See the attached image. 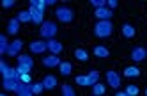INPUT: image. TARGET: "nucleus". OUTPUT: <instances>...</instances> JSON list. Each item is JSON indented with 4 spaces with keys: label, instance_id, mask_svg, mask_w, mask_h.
Masks as SVG:
<instances>
[{
    "label": "nucleus",
    "instance_id": "6e6552de",
    "mask_svg": "<svg viewBox=\"0 0 147 96\" xmlns=\"http://www.w3.org/2000/svg\"><path fill=\"white\" fill-rule=\"evenodd\" d=\"M94 16L98 18V21H110L113 18V11L108 7H101V9L94 11Z\"/></svg>",
    "mask_w": 147,
    "mask_h": 96
},
{
    "label": "nucleus",
    "instance_id": "b1692460",
    "mask_svg": "<svg viewBox=\"0 0 147 96\" xmlns=\"http://www.w3.org/2000/svg\"><path fill=\"white\" fill-rule=\"evenodd\" d=\"M87 78H89V85L92 87V85H96L99 82V71L98 69H90L89 75H87Z\"/></svg>",
    "mask_w": 147,
    "mask_h": 96
},
{
    "label": "nucleus",
    "instance_id": "412c9836",
    "mask_svg": "<svg viewBox=\"0 0 147 96\" xmlns=\"http://www.w3.org/2000/svg\"><path fill=\"white\" fill-rule=\"evenodd\" d=\"M59 71H60L62 77H69V75L73 73V64L69 61H62L60 66H59Z\"/></svg>",
    "mask_w": 147,
    "mask_h": 96
},
{
    "label": "nucleus",
    "instance_id": "9b49d317",
    "mask_svg": "<svg viewBox=\"0 0 147 96\" xmlns=\"http://www.w3.org/2000/svg\"><path fill=\"white\" fill-rule=\"evenodd\" d=\"M46 43H48V52L51 55H60V52L64 50V45H62L60 41H57V39H48Z\"/></svg>",
    "mask_w": 147,
    "mask_h": 96
},
{
    "label": "nucleus",
    "instance_id": "f257e3e1",
    "mask_svg": "<svg viewBox=\"0 0 147 96\" xmlns=\"http://www.w3.org/2000/svg\"><path fill=\"white\" fill-rule=\"evenodd\" d=\"M112 32H113V23L112 21H96V25H94V36L99 37V39L110 37Z\"/></svg>",
    "mask_w": 147,
    "mask_h": 96
},
{
    "label": "nucleus",
    "instance_id": "5701e85b",
    "mask_svg": "<svg viewBox=\"0 0 147 96\" xmlns=\"http://www.w3.org/2000/svg\"><path fill=\"white\" fill-rule=\"evenodd\" d=\"M75 59L80 61V62H87L89 61V52L83 50V48H76L75 50Z\"/></svg>",
    "mask_w": 147,
    "mask_h": 96
},
{
    "label": "nucleus",
    "instance_id": "1a4fd4ad",
    "mask_svg": "<svg viewBox=\"0 0 147 96\" xmlns=\"http://www.w3.org/2000/svg\"><path fill=\"white\" fill-rule=\"evenodd\" d=\"M41 62H43L45 68H59L62 61H60L59 55H51V53H50V55H45L43 59H41Z\"/></svg>",
    "mask_w": 147,
    "mask_h": 96
},
{
    "label": "nucleus",
    "instance_id": "4c0bfd02",
    "mask_svg": "<svg viewBox=\"0 0 147 96\" xmlns=\"http://www.w3.org/2000/svg\"><path fill=\"white\" fill-rule=\"evenodd\" d=\"M90 96H96V94H90Z\"/></svg>",
    "mask_w": 147,
    "mask_h": 96
},
{
    "label": "nucleus",
    "instance_id": "cd10ccee",
    "mask_svg": "<svg viewBox=\"0 0 147 96\" xmlns=\"http://www.w3.org/2000/svg\"><path fill=\"white\" fill-rule=\"evenodd\" d=\"M30 87H32V93L37 96V94H41L45 91V85H43V82H32L30 84Z\"/></svg>",
    "mask_w": 147,
    "mask_h": 96
},
{
    "label": "nucleus",
    "instance_id": "7c9ffc66",
    "mask_svg": "<svg viewBox=\"0 0 147 96\" xmlns=\"http://www.w3.org/2000/svg\"><path fill=\"white\" fill-rule=\"evenodd\" d=\"M92 7H96V9H101V7H107V0H92L90 2Z\"/></svg>",
    "mask_w": 147,
    "mask_h": 96
},
{
    "label": "nucleus",
    "instance_id": "c85d7f7f",
    "mask_svg": "<svg viewBox=\"0 0 147 96\" xmlns=\"http://www.w3.org/2000/svg\"><path fill=\"white\" fill-rule=\"evenodd\" d=\"M75 82L78 85H82V87H90L89 85V78H87V75H78V77L75 78Z\"/></svg>",
    "mask_w": 147,
    "mask_h": 96
},
{
    "label": "nucleus",
    "instance_id": "0eeeda50",
    "mask_svg": "<svg viewBox=\"0 0 147 96\" xmlns=\"http://www.w3.org/2000/svg\"><path fill=\"white\" fill-rule=\"evenodd\" d=\"M107 84L113 89H119L121 87V75L113 69H108L107 71Z\"/></svg>",
    "mask_w": 147,
    "mask_h": 96
},
{
    "label": "nucleus",
    "instance_id": "f3484780",
    "mask_svg": "<svg viewBox=\"0 0 147 96\" xmlns=\"http://www.w3.org/2000/svg\"><path fill=\"white\" fill-rule=\"evenodd\" d=\"M20 32V20L18 18H11L9 20V23H7V34L9 36H14Z\"/></svg>",
    "mask_w": 147,
    "mask_h": 96
},
{
    "label": "nucleus",
    "instance_id": "2eb2a0df",
    "mask_svg": "<svg viewBox=\"0 0 147 96\" xmlns=\"http://www.w3.org/2000/svg\"><path fill=\"white\" fill-rule=\"evenodd\" d=\"M2 87H4V91L16 93L18 87H20V80H18V78H13V80H2Z\"/></svg>",
    "mask_w": 147,
    "mask_h": 96
},
{
    "label": "nucleus",
    "instance_id": "e433bc0d",
    "mask_svg": "<svg viewBox=\"0 0 147 96\" xmlns=\"http://www.w3.org/2000/svg\"><path fill=\"white\" fill-rule=\"evenodd\" d=\"M145 96H147V89H145Z\"/></svg>",
    "mask_w": 147,
    "mask_h": 96
},
{
    "label": "nucleus",
    "instance_id": "c9c22d12",
    "mask_svg": "<svg viewBox=\"0 0 147 96\" xmlns=\"http://www.w3.org/2000/svg\"><path fill=\"white\" fill-rule=\"evenodd\" d=\"M0 96H7V94H5V93H4V94H0Z\"/></svg>",
    "mask_w": 147,
    "mask_h": 96
},
{
    "label": "nucleus",
    "instance_id": "f8f14e48",
    "mask_svg": "<svg viewBox=\"0 0 147 96\" xmlns=\"http://www.w3.org/2000/svg\"><path fill=\"white\" fill-rule=\"evenodd\" d=\"M41 82H43V85H45V91H51V89H55L59 85V80H57L55 75H46Z\"/></svg>",
    "mask_w": 147,
    "mask_h": 96
},
{
    "label": "nucleus",
    "instance_id": "6ab92c4d",
    "mask_svg": "<svg viewBox=\"0 0 147 96\" xmlns=\"http://www.w3.org/2000/svg\"><path fill=\"white\" fill-rule=\"evenodd\" d=\"M16 96H36L32 93V87H30V84H23V82H20V87L16 91Z\"/></svg>",
    "mask_w": 147,
    "mask_h": 96
},
{
    "label": "nucleus",
    "instance_id": "bb28decb",
    "mask_svg": "<svg viewBox=\"0 0 147 96\" xmlns=\"http://www.w3.org/2000/svg\"><path fill=\"white\" fill-rule=\"evenodd\" d=\"M105 93H107V87H105L103 84H96V85H92V94H96V96H103Z\"/></svg>",
    "mask_w": 147,
    "mask_h": 96
},
{
    "label": "nucleus",
    "instance_id": "dca6fc26",
    "mask_svg": "<svg viewBox=\"0 0 147 96\" xmlns=\"http://www.w3.org/2000/svg\"><path fill=\"white\" fill-rule=\"evenodd\" d=\"M16 59H18V64H20V66H27V68H30V69L34 68V59L30 57V55H27V53H20Z\"/></svg>",
    "mask_w": 147,
    "mask_h": 96
},
{
    "label": "nucleus",
    "instance_id": "ddd939ff",
    "mask_svg": "<svg viewBox=\"0 0 147 96\" xmlns=\"http://www.w3.org/2000/svg\"><path fill=\"white\" fill-rule=\"evenodd\" d=\"M28 11H30V14H32V23H36V25L45 23V13L43 11H39L36 7H28Z\"/></svg>",
    "mask_w": 147,
    "mask_h": 96
},
{
    "label": "nucleus",
    "instance_id": "9d476101",
    "mask_svg": "<svg viewBox=\"0 0 147 96\" xmlns=\"http://www.w3.org/2000/svg\"><path fill=\"white\" fill-rule=\"evenodd\" d=\"M22 48H23V41L22 39H14V41H11V45H9L7 55L9 57H18L20 52H22Z\"/></svg>",
    "mask_w": 147,
    "mask_h": 96
},
{
    "label": "nucleus",
    "instance_id": "39448f33",
    "mask_svg": "<svg viewBox=\"0 0 147 96\" xmlns=\"http://www.w3.org/2000/svg\"><path fill=\"white\" fill-rule=\"evenodd\" d=\"M28 50H30V53H34V55H43L48 50V43L43 41V39H36L28 45Z\"/></svg>",
    "mask_w": 147,
    "mask_h": 96
},
{
    "label": "nucleus",
    "instance_id": "7ed1b4c3",
    "mask_svg": "<svg viewBox=\"0 0 147 96\" xmlns=\"http://www.w3.org/2000/svg\"><path fill=\"white\" fill-rule=\"evenodd\" d=\"M55 16L60 23H71L73 20H75V11L67 5H60L55 9Z\"/></svg>",
    "mask_w": 147,
    "mask_h": 96
},
{
    "label": "nucleus",
    "instance_id": "423d86ee",
    "mask_svg": "<svg viewBox=\"0 0 147 96\" xmlns=\"http://www.w3.org/2000/svg\"><path fill=\"white\" fill-rule=\"evenodd\" d=\"M129 57H131L133 62H142V61H145L147 59V48H144V46H135L131 50V53H129Z\"/></svg>",
    "mask_w": 147,
    "mask_h": 96
},
{
    "label": "nucleus",
    "instance_id": "4468645a",
    "mask_svg": "<svg viewBox=\"0 0 147 96\" xmlns=\"http://www.w3.org/2000/svg\"><path fill=\"white\" fill-rule=\"evenodd\" d=\"M121 32H122V36H124L126 39H133V37L136 36V29H135L131 23H122Z\"/></svg>",
    "mask_w": 147,
    "mask_h": 96
},
{
    "label": "nucleus",
    "instance_id": "f704fd0d",
    "mask_svg": "<svg viewBox=\"0 0 147 96\" xmlns=\"http://www.w3.org/2000/svg\"><path fill=\"white\" fill-rule=\"evenodd\" d=\"M115 96H129V94L126 93V91H117V93H115Z\"/></svg>",
    "mask_w": 147,
    "mask_h": 96
},
{
    "label": "nucleus",
    "instance_id": "20e7f679",
    "mask_svg": "<svg viewBox=\"0 0 147 96\" xmlns=\"http://www.w3.org/2000/svg\"><path fill=\"white\" fill-rule=\"evenodd\" d=\"M0 71H2L4 80H13V78H18L20 80V75L16 71V68H11L5 61H0Z\"/></svg>",
    "mask_w": 147,
    "mask_h": 96
},
{
    "label": "nucleus",
    "instance_id": "393cba45",
    "mask_svg": "<svg viewBox=\"0 0 147 96\" xmlns=\"http://www.w3.org/2000/svg\"><path fill=\"white\" fill-rule=\"evenodd\" d=\"M9 45L11 43L7 41V36H0V55H7V50H9Z\"/></svg>",
    "mask_w": 147,
    "mask_h": 96
},
{
    "label": "nucleus",
    "instance_id": "2f4dec72",
    "mask_svg": "<svg viewBox=\"0 0 147 96\" xmlns=\"http://www.w3.org/2000/svg\"><path fill=\"white\" fill-rule=\"evenodd\" d=\"M20 82H23V84H32V77H30V73L22 75V77H20Z\"/></svg>",
    "mask_w": 147,
    "mask_h": 96
},
{
    "label": "nucleus",
    "instance_id": "72a5a7b5",
    "mask_svg": "<svg viewBox=\"0 0 147 96\" xmlns=\"http://www.w3.org/2000/svg\"><path fill=\"white\" fill-rule=\"evenodd\" d=\"M14 4H16L14 0H4V4H2V5H4V9H9V7H13Z\"/></svg>",
    "mask_w": 147,
    "mask_h": 96
},
{
    "label": "nucleus",
    "instance_id": "473e14b6",
    "mask_svg": "<svg viewBox=\"0 0 147 96\" xmlns=\"http://www.w3.org/2000/svg\"><path fill=\"white\" fill-rule=\"evenodd\" d=\"M117 5H119L117 0H108V2H107V7H108V9H112V11H113L115 7H117Z\"/></svg>",
    "mask_w": 147,
    "mask_h": 96
},
{
    "label": "nucleus",
    "instance_id": "4be33fe9",
    "mask_svg": "<svg viewBox=\"0 0 147 96\" xmlns=\"http://www.w3.org/2000/svg\"><path fill=\"white\" fill-rule=\"evenodd\" d=\"M20 20V23H28V21H32V14H30V11L28 9H22V11H18V16Z\"/></svg>",
    "mask_w": 147,
    "mask_h": 96
},
{
    "label": "nucleus",
    "instance_id": "a878e982",
    "mask_svg": "<svg viewBox=\"0 0 147 96\" xmlns=\"http://www.w3.org/2000/svg\"><path fill=\"white\" fill-rule=\"evenodd\" d=\"M62 96H76V91L71 84H62Z\"/></svg>",
    "mask_w": 147,
    "mask_h": 96
},
{
    "label": "nucleus",
    "instance_id": "aec40b11",
    "mask_svg": "<svg viewBox=\"0 0 147 96\" xmlns=\"http://www.w3.org/2000/svg\"><path fill=\"white\" fill-rule=\"evenodd\" d=\"M122 75L126 78H136V77H140V69L136 68V66H126Z\"/></svg>",
    "mask_w": 147,
    "mask_h": 96
},
{
    "label": "nucleus",
    "instance_id": "a211bd4d",
    "mask_svg": "<svg viewBox=\"0 0 147 96\" xmlns=\"http://www.w3.org/2000/svg\"><path fill=\"white\" fill-rule=\"evenodd\" d=\"M92 52H94V55H96L98 59H107V57H110V50L107 46H103V45H96Z\"/></svg>",
    "mask_w": 147,
    "mask_h": 96
},
{
    "label": "nucleus",
    "instance_id": "c756f323",
    "mask_svg": "<svg viewBox=\"0 0 147 96\" xmlns=\"http://www.w3.org/2000/svg\"><path fill=\"white\" fill-rule=\"evenodd\" d=\"M126 93H128L129 96H136V94H138V93H140V89H138V87H136V85H135V84H129V85H128V87H126Z\"/></svg>",
    "mask_w": 147,
    "mask_h": 96
},
{
    "label": "nucleus",
    "instance_id": "f03ea898",
    "mask_svg": "<svg viewBox=\"0 0 147 96\" xmlns=\"http://www.w3.org/2000/svg\"><path fill=\"white\" fill-rule=\"evenodd\" d=\"M57 32H59V27H57L55 21H45V23L41 25V29H39L41 37L46 39V41H48V39H55Z\"/></svg>",
    "mask_w": 147,
    "mask_h": 96
}]
</instances>
